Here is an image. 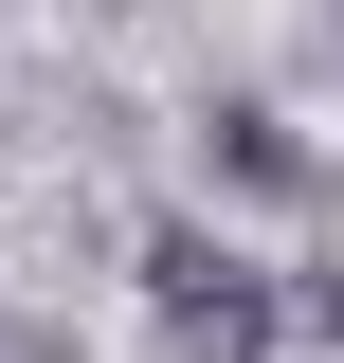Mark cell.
<instances>
[{"instance_id": "obj_1", "label": "cell", "mask_w": 344, "mask_h": 363, "mask_svg": "<svg viewBox=\"0 0 344 363\" xmlns=\"http://www.w3.org/2000/svg\"><path fill=\"white\" fill-rule=\"evenodd\" d=\"M145 309H164L200 363H254V345H272V291H254L236 255H217L200 218H164V236H145Z\"/></svg>"}, {"instance_id": "obj_2", "label": "cell", "mask_w": 344, "mask_h": 363, "mask_svg": "<svg viewBox=\"0 0 344 363\" xmlns=\"http://www.w3.org/2000/svg\"><path fill=\"white\" fill-rule=\"evenodd\" d=\"M217 164H236V182H272V200H290V182H308V145L272 128V109H217Z\"/></svg>"}]
</instances>
